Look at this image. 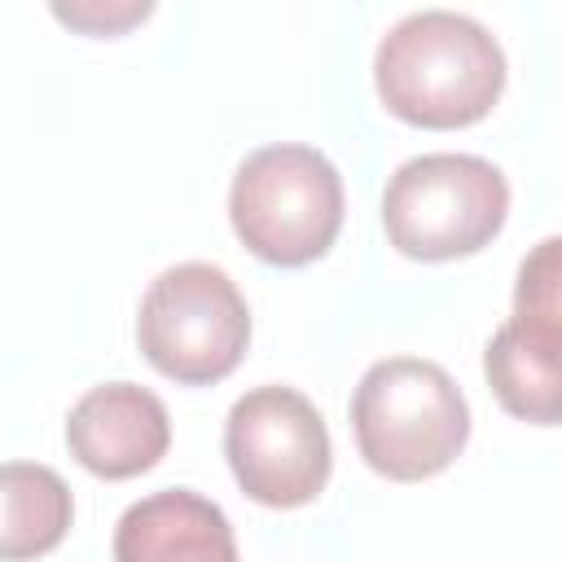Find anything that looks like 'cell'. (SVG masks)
Instances as JSON below:
<instances>
[{
    "label": "cell",
    "instance_id": "cell-5",
    "mask_svg": "<svg viewBox=\"0 0 562 562\" xmlns=\"http://www.w3.org/2000/svg\"><path fill=\"white\" fill-rule=\"evenodd\" d=\"M136 342L162 378L211 386L241 364L250 312L224 268L189 259L149 281L136 312Z\"/></svg>",
    "mask_w": 562,
    "mask_h": 562
},
{
    "label": "cell",
    "instance_id": "cell-2",
    "mask_svg": "<svg viewBox=\"0 0 562 562\" xmlns=\"http://www.w3.org/2000/svg\"><path fill=\"white\" fill-rule=\"evenodd\" d=\"M351 430L369 470L417 483L457 461L470 439V404L435 360L386 356L351 395Z\"/></svg>",
    "mask_w": 562,
    "mask_h": 562
},
{
    "label": "cell",
    "instance_id": "cell-4",
    "mask_svg": "<svg viewBox=\"0 0 562 562\" xmlns=\"http://www.w3.org/2000/svg\"><path fill=\"white\" fill-rule=\"evenodd\" d=\"M509 215L501 167L479 154H417L382 193V224L400 255L443 263L483 250Z\"/></svg>",
    "mask_w": 562,
    "mask_h": 562
},
{
    "label": "cell",
    "instance_id": "cell-7",
    "mask_svg": "<svg viewBox=\"0 0 562 562\" xmlns=\"http://www.w3.org/2000/svg\"><path fill=\"white\" fill-rule=\"evenodd\" d=\"M70 457L97 479H136L171 443V417L149 386L101 382L66 417Z\"/></svg>",
    "mask_w": 562,
    "mask_h": 562
},
{
    "label": "cell",
    "instance_id": "cell-1",
    "mask_svg": "<svg viewBox=\"0 0 562 562\" xmlns=\"http://www.w3.org/2000/svg\"><path fill=\"white\" fill-rule=\"evenodd\" d=\"M373 83L382 105L413 127H465L496 105L505 53L470 13L417 9L378 40Z\"/></svg>",
    "mask_w": 562,
    "mask_h": 562
},
{
    "label": "cell",
    "instance_id": "cell-10",
    "mask_svg": "<svg viewBox=\"0 0 562 562\" xmlns=\"http://www.w3.org/2000/svg\"><path fill=\"white\" fill-rule=\"evenodd\" d=\"M75 501L57 470L40 461L0 465V562H31L70 531Z\"/></svg>",
    "mask_w": 562,
    "mask_h": 562
},
{
    "label": "cell",
    "instance_id": "cell-3",
    "mask_svg": "<svg viewBox=\"0 0 562 562\" xmlns=\"http://www.w3.org/2000/svg\"><path fill=\"white\" fill-rule=\"evenodd\" d=\"M228 220L263 263L303 268L342 228V176L312 145H263L233 176Z\"/></svg>",
    "mask_w": 562,
    "mask_h": 562
},
{
    "label": "cell",
    "instance_id": "cell-8",
    "mask_svg": "<svg viewBox=\"0 0 562 562\" xmlns=\"http://www.w3.org/2000/svg\"><path fill=\"white\" fill-rule=\"evenodd\" d=\"M114 562H241L224 509L189 487L140 496L114 527Z\"/></svg>",
    "mask_w": 562,
    "mask_h": 562
},
{
    "label": "cell",
    "instance_id": "cell-9",
    "mask_svg": "<svg viewBox=\"0 0 562 562\" xmlns=\"http://www.w3.org/2000/svg\"><path fill=\"white\" fill-rule=\"evenodd\" d=\"M483 373L505 413L553 426L562 417V312H514L487 338Z\"/></svg>",
    "mask_w": 562,
    "mask_h": 562
},
{
    "label": "cell",
    "instance_id": "cell-6",
    "mask_svg": "<svg viewBox=\"0 0 562 562\" xmlns=\"http://www.w3.org/2000/svg\"><path fill=\"white\" fill-rule=\"evenodd\" d=\"M224 457L237 487L268 509H299L329 483V430L294 386L246 391L224 422Z\"/></svg>",
    "mask_w": 562,
    "mask_h": 562
},
{
    "label": "cell",
    "instance_id": "cell-11",
    "mask_svg": "<svg viewBox=\"0 0 562 562\" xmlns=\"http://www.w3.org/2000/svg\"><path fill=\"white\" fill-rule=\"evenodd\" d=\"M53 13L61 18V22H70V26H79V31H97V35H110V31H123L127 22H136V18H145L149 13V4L140 0V4H119V9H101V4H53Z\"/></svg>",
    "mask_w": 562,
    "mask_h": 562
}]
</instances>
